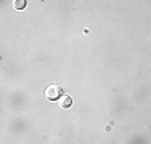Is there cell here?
I'll return each instance as SVG.
<instances>
[{
	"label": "cell",
	"instance_id": "obj_1",
	"mask_svg": "<svg viewBox=\"0 0 151 144\" xmlns=\"http://www.w3.org/2000/svg\"><path fill=\"white\" fill-rule=\"evenodd\" d=\"M61 96H63V88L60 85H50L45 90V98L48 101H60Z\"/></svg>",
	"mask_w": 151,
	"mask_h": 144
},
{
	"label": "cell",
	"instance_id": "obj_2",
	"mask_svg": "<svg viewBox=\"0 0 151 144\" xmlns=\"http://www.w3.org/2000/svg\"><path fill=\"white\" fill-rule=\"evenodd\" d=\"M71 104H73V99H71V96L64 95L60 98V106L63 107V109H68V107H71Z\"/></svg>",
	"mask_w": 151,
	"mask_h": 144
},
{
	"label": "cell",
	"instance_id": "obj_3",
	"mask_svg": "<svg viewBox=\"0 0 151 144\" xmlns=\"http://www.w3.org/2000/svg\"><path fill=\"white\" fill-rule=\"evenodd\" d=\"M13 6L16 10H23L26 6V0H13Z\"/></svg>",
	"mask_w": 151,
	"mask_h": 144
}]
</instances>
